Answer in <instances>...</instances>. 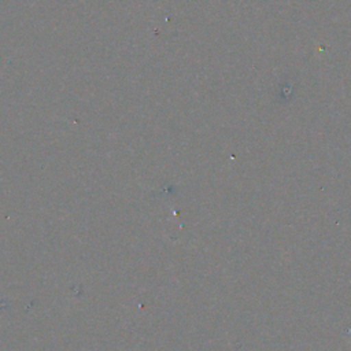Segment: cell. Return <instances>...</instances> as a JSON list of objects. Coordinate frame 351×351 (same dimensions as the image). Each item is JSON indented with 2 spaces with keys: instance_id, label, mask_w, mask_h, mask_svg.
<instances>
[{
  "instance_id": "6da1fadb",
  "label": "cell",
  "mask_w": 351,
  "mask_h": 351,
  "mask_svg": "<svg viewBox=\"0 0 351 351\" xmlns=\"http://www.w3.org/2000/svg\"><path fill=\"white\" fill-rule=\"evenodd\" d=\"M350 344H351V341H350Z\"/></svg>"
}]
</instances>
